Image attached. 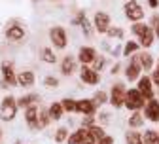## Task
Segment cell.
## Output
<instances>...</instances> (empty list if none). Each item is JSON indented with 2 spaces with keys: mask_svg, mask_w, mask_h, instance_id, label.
<instances>
[{
  "mask_svg": "<svg viewBox=\"0 0 159 144\" xmlns=\"http://www.w3.org/2000/svg\"><path fill=\"white\" fill-rule=\"evenodd\" d=\"M6 38L11 40V42H19V40L25 38V29L21 25H11L6 29Z\"/></svg>",
  "mask_w": 159,
  "mask_h": 144,
  "instance_id": "18",
  "label": "cell"
},
{
  "mask_svg": "<svg viewBox=\"0 0 159 144\" xmlns=\"http://www.w3.org/2000/svg\"><path fill=\"white\" fill-rule=\"evenodd\" d=\"M140 72H142V67H140V63H138V55L134 53L133 59L129 61V65L125 67V78L129 81H134V80L140 78Z\"/></svg>",
  "mask_w": 159,
  "mask_h": 144,
  "instance_id": "9",
  "label": "cell"
},
{
  "mask_svg": "<svg viewBox=\"0 0 159 144\" xmlns=\"http://www.w3.org/2000/svg\"><path fill=\"white\" fill-rule=\"evenodd\" d=\"M93 102L97 105V108H98V106H102L104 102H108V95H106L104 91H97V93L93 95Z\"/></svg>",
  "mask_w": 159,
  "mask_h": 144,
  "instance_id": "30",
  "label": "cell"
},
{
  "mask_svg": "<svg viewBox=\"0 0 159 144\" xmlns=\"http://www.w3.org/2000/svg\"><path fill=\"white\" fill-rule=\"evenodd\" d=\"M104 63H106V59L104 57H95V61H93V70H97V72H101L102 70V67H104Z\"/></svg>",
  "mask_w": 159,
  "mask_h": 144,
  "instance_id": "36",
  "label": "cell"
},
{
  "mask_svg": "<svg viewBox=\"0 0 159 144\" xmlns=\"http://www.w3.org/2000/svg\"><path fill=\"white\" fill-rule=\"evenodd\" d=\"M131 30H133V34L138 38V44H140L142 48H150V46L153 44L155 34H153V29H152L150 25L138 21V23H134V25L131 27Z\"/></svg>",
  "mask_w": 159,
  "mask_h": 144,
  "instance_id": "1",
  "label": "cell"
},
{
  "mask_svg": "<svg viewBox=\"0 0 159 144\" xmlns=\"http://www.w3.org/2000/svg\"><path fill=\"white\" fill-rule=\"evenodd\" d=\"M0 140H2V129H0Z\"/></svg>",
  "mask_w": 159,
  "mask_h": 144,
  "instance_id": "45",
  "label": "cell"
},
{
  "mask_svg": "<svg viewBox=\"0 0 159 144\" xmlns=\"http://www.w3.org/2000/svg\"><path fill=\"white\" fill-rule=\"evenodd\" d=\"M146 99H144V95L138 91L136 87H133V89H127V95H125V102H123V106L125 108H129L131 112H136V110H140V108H144L146 106Z\"/></svg>",
  "mask_w": 159,
  "mask_h": 144,
  "instance_id": "2",
  "label": "cell"
},
{
  "mask_svg": "<svg viewBox=\"0 0 159 144\" xmlns=\"http://www.w3.org/2000/svg\"><path fill=\"white\" fill-rule=\"evenodd\" d=\"M144 116L146 119H150L152 123H159V100L157 99H150L144 106Z\"/></svg>",
  "mask_w": 159,
  "mask_h": 144,
  "instance_id": "13",
  "label": "cell"
},
{
  "mask_svg": "<svg viewBox=\"0 0 159 144\" xmlns=\"http://www.w3.org/2000/svg\"><path fill=\"white\" fill-rule=\"evenodd\" d=\"M38 114H40L38 105H32L25 110V121L30 129H38Z\"/></svg>",
  "mask_w": 159,
  "mask_h": 144,
  "instance_id": "15",
  "label": "cell"
},
{
  "mask_svg": "<svg viewBox=\"0 0 159 144\" xmlns=\"http://www.w3.org/2000/svg\"><path fill=\"white\" fill-rule=\"evenodd\" d=\"M144 119H146V118H144L140 112H138V110H136V112H133V116L129 118V127H133V129L142 127V125H144Z\"/></svg>",
  "mask_w": 159,
  "mask_h": 144,
  "instance_id": "24",
  "label": "cell"
},
{
  "mask_svg": "<svg viewBox=\"0 0 159 144\" xmlns=\"http://www.w3.org/2000/svg\"><path fill=\"white\" fill-rule=\"evenodd\" d=\"M66 138H68V129H66V127H59V129L55 131V142L61 144V142H65Z\"/></svg>",
  "mask_w": 159,
  "mask_h": 144,
  "instance_id": "31",
  "label": "cell"
},
{
  "mask_svg": "<svg viewBox=\"0 0 159 144\" xmlns=\"http://www.w3.org/2000/svg\"><path fill=\"white\" fill-rule=\"evenodd\" d=\"M61 105H63V108H65V112H76V100L74 99H63L61 100Z\"/></svg>",
  "mask_w": 159,
  "mask_h": 144,
  "instance_id": "33",
  "label": "cell"
},
{
  "mask_svg": "<svg viewBox=\"0 0 159 144\" xmlns=\"http://www.w3.org/2000/svg\"><path fill=\"white\" fill-rule=\"evenodd\" d=\"M148 4H150V8H159V0H148Z\"/></svg>",
  "mask_w": 159,
  "mask_h": 144,
  "instance_id": "42",
  "label": "cell"
},
{
  "mask_svg": "<svg viewBox=\"0 0 159 144\" xmlns=\"http://www.w3.org/2000/svg\"><path fill=\"white\" fill-rule=\"evenodd\" d=\"M106 36L108 38H119V40H121L125 36V32H123V29H119V27H110L108 32H106Z\"/></svg>",
  "mask_w": 159,
  "mask_h": 144,
  "instance_id": "32",
  "label": "cell"
},
{
  "mask_svg": "<svg viewBox=\"0 0 159 144\" xmlns=\"http://www.w3.org/2000/svg\"><path fill=\"white\" fill-rule=\"evenodd\" d=\"M17 84L21 87H32L34 86V72L32 70H23L17 74Z\"/></svg>",
  "mask_w": 159,
  "mask_h": 144,
  "instance_id": "19",
  "label": "cell"
},
{
  "mask_svg": "<svg viewBox=\"0 0 159 144\" xmlns=\"http://www.w3.org/2000/svg\"><path fill=\"white\" fill-rule=\"evenodd\" d=\"M93 27H95V30H97L98 34H106L108 29L112 27V23H110V15H108L106 12H97L95 17H93Z\"/></svg>",
  "mask_w": 159,
  "mask_h": 144,
  "instance_id": "7",
  "label": "cell"
},
{
  "mask_svg": "<svg viewBox=\"0 0 159 144\" xmlns=\"http://www.w3.org/2000/svg\"><path fill=\"white\" fill-rule=\"evenodd\" d=\"M121 51H123V49H121V48H119V46H117V48H114V49H112V55H114V57H117V55H119V53H121Z\"/></svg>",
  "mask_w": 159,
  "mask_h": 144,
  "instance_id": "43",
  "label": "cell"
},
{
  "mask_svg": "<svg viewBox=\"0 0 159 144\" xmlns=\"http://www.w3.org/2000/svg\"><path fill=\"white\" fill-rule=\"evenodd\" d=\"M119 68H121L119 65H114V67H112V70H110V74H117V72H119Z\"/></svg>",
  "mask_w": 159,
  "mask_h": 144,
  "instance_id": "44",
  "label": "cell"
},
{
  "mask_svg": "<svg viewBox=\"0 0 159 144\" xmlns=\"http://www.w3.org/2000/svg\"><path fill=\"white\" fill-rule=\"evenodd\" d=\"M36 102H38V95H36V93H29V95H23V97H19V99H17V106L29 108V106L36 105Z\"/></svg>",
  "mask_w": 159,
  "mask_h": 144,
  "instance_id": "22",
  "label": "cell"
},
{
  "mask_svg": "<svg viewBox=\"0 0 159 144\" xmlns=\"http://www.w3.org/2000/svg\"><path fill=\"white\" fill-rule=\"evenodd\" d=\"M152 81L159 87V61H157V67H155V72L152 74Z\"/></svg>",
  "mask_w": 159,
  "mask_h": 144,
  "instance_id": "39",
  "label": "cell"
},
{
  "mask_svg": "<svg viewBox=\"0 0 159 144\" xmlns=\"http://www.w3.org/2000/svg\"><path fill=\"white\" fill-rule=\"evenodd\" d=\"M80 80H82L84 84L97 86L98 81H101V76H98V72H97V70L89 68L87 65H82V70H80Z\"/></svg>",
  "mask_w": 159,
  "mask_h": 144,
  "instance_id": "12",
  "label": "cell"
},
{
  "mask_svg": "<svg viewBox=\"0 0 159 144\" xmlns=\"http://www.w3.org/2000/svg\"><path fill=\"white\" fill-rule=\"evenodd\" d=\"M91 125H95V118H93V116H87V118H84V121H82V127H91Z\"/></svg>",
  "mask_w": 159,
  "mask_h": 144,
  "instance_id": "38",
  "label": "cell"
},
{
  "mask_svg": "<svg viewBox=\"0 0 159 144\" xmlns=\"http://www.w3.org/2000/svg\"><path fill=\"white\" fill-rule=\"evenodd\" d=\"M98 119H101V123H108L110 121V114L108 112H102L101 116H98Z\"/></svg>",
  "mask_w": 159,
  "mask_h": 144,
  "instance_id": "41",
  "label": "cell"
},
{
  "mask_svg": "<svg viewBox=\"0 0 159 144\" xmlns=\"http://www.w3.org/2000/svg\"><path fill=\"white\" fill-rule=\"evenodd\" d=\"M40 55H42V61H44V63H48V65H53L55 61H57V55L53 53L51 48H42Z\"/></svg>",
  "mask_w": 159,
  "mask_h": 144,
  "instance_id": "26",
  "label": "cell"
},
{
  "mask_svg": "<svg viewBox=\"0 0 159 144\" xmlns=\"http://www.w3.org/2000/svg\"><path fill=\"white\" fill-rule=\"evenodd\" d=\"M74 70H76V59H74L72 55H66V57L63 59V63H61V72H63L65 76H70Z\"/></svg>",
  "mask_w": 159,
  "mask_h": 144,
  "instance_id": "21",
  "label": "cell"
},
{
  "mask_svg": "<svg viewBox=\"0 0 159 144\" xmlns=\"http://www.w3.org/2000/svg\"><path fill=\"white\" fill-rule=\"evenodd\" d=\"M87 129H89V131H91V135L97 138V142L104 137V129H102L101 125H91V127H87Z\"/></svg>",
  "mask_w": 159,
  "mask_h": 144,
  "instance_id": "34",
  "label": "cell"
},
{
  "mask_svg": "<svg viewBox=\"0 0 159 144\" xmlns=\"http://www.w3.org/2000/svg\"><path fill=\"white\" fill-rule=\"evenodd\" d=\"M44 86L49 87V89H55V87H59V80L55 76H46L44 78Z\"/></svg>",
  "mask_w": 159,
  "mask_h": 144,
  "instance_id": "35",
  "label": "cell"
},
{
  "mask_svg": "<svg viewBox=\"0 0 159 144\" xmlns=\"http://www.w3.org/2000/svg\"><path fill=\"white\" fill-rule=\"evenodd\" d=\"M142 142H144V144H159V133L153 131V129L144 131V135H142Z\"/></svg>",
  "mask_w": 159,
  "mask_h": 144,
  "instance_id": "25",
  "label": "cell"
},
{
  "mask_svg": "<svg viewBox=\"0 0 159 144\" xmlns=\"http://www.w3.org/2000/svg\"><path fill=\"white\" fill-rule=\"evenodd\" d=\"M136 55H138V63H140V67H142V70H144V72H148V70H152V68H153V57H152L148 51L136 53Z\"/></svg>",
  "mask_w": 159,
  "mask_h": 144,
  "instance_id": "20",
  "label": "cell"
},
{
  "mask_svg": "<svg viewBox=\"0 0 159 144\" xmlns=\"http://www.w3.org/2000/svg\"><path fill=\"white\" fill-rule=\"evenodd\" d=\"M49 121H51V116H49V112L48 110H40V114H38V129H44V127H48L49 125Z\"/></svg>",
  "mask_w": 159,
  "mask_h": 144,
  "instance_id": "27",
  "label": "cell"
},
{
  "mask_svg": "<svg viewBox=\"0 0 159 144\" xmlns=\"http://www.w3.org/2000/svg\"><path fill=\"white\" fill-rule=\"evenodd\" d=\"M66 142L68 144H97V138L91 135V131L87 127H80L66 138Z\"/></svg>",
  "mask_w": 159,
  "mask_h": 144,
  "instance_id": "5",
  "label": "cell"
},
{
  "mask_svg": "<svg viewBox=\"0 0 159 144\" xmlns=\"http://www.w3.org/2000/svg\"><path fill=\"white\" fill-rule=\"evenodd\" d=\"M17 99L8 95L2 99V102H0V119L2 121H13L15 114H17Z\"/></svg>",
  "mask_w": 159,
  "mask_h": 144,
  "instance_id": "3",
  "label": "cell"
},
{
  "mask_svg": "<svg viewBox=\"0 0 159 144\" xmlns=\"http://www.w3.org/2000/svg\"><path fill=\"white\" fill-rule=\"evenodd\" d=\"M125 95H127V87L121 84V81L114 84L112 86V91H110V105L114 108H121L123 102H125Z\"/></svg>",
  "mask_w": 159,
  "mask_h": 144,
  "instance_id": "6",
  "label": "cell"
},
{
  "mask_svg": "<svg viewBox=\"0 0 159 144\" xmlns=\"http://www.w3.org/2000/svg\"><path fill=\"white\" fill-rule=\"evenodd\" d=\"M76 112L84 114V116H95L97 105L93 102V99H80V100H76Z\"/></svg>",
  "mask_w": 159,
  "mask_h": 144,
  "instance_id": "14",
  "label": "cell"
},
{
  "mask_svg": "<svg viewBox=\"0 0 159 144\" xmlns=\"http://www.w3.org/2000/svg\"><path fill=\"white\" fill-rule=\"evenodd\" d=\"M138 46H140V44L131 42V40H129V42H125V46H123V55H125V57H129V55L136 53V51H138Z\"/></svg>",
  "mask_w": 159,
  "mask_h": 144,
  "instance_id": "29",
  "label": "cell"
},
{
  "mask_svg": "<svg viewBox=\"0 0 159 144\" xmlns=\"http://www.w3.org/2000/svg\"><path fill=\"white\" fill-rule=\"evenodd\" d=\"M125 142L127 144H144L142 142V133H136V131L125 133Z\"/></svg>",
  "mask_w": 159,
  "mask_h": 144,
  "instance_id": "28",
  "label": "cell"
},
{
  "mask_svg": "<svg viewBox=\"0 0 159 144\" xmlns=\"http://www.w3.org/2000/svg\"><path fill=\"white\" fill-rule=\"evenodd\" d=\"M13 144H21V142H19V140H15V142H13Z\"/></svg>",
  "mask_w": 159,
  "mask_h": 144,
  "instance_id": "46",
  "label": "cell"
},
{
  "mask_svg": "<svg viewBox=\"0 0 159 144\" xmlns=\"http://www.w3.org/2000/svg\"><path fill=\"white\" fill-rule=\"evenodd\" d=\"M49 116H51V119L53 121H57V119H61L63 118V112H65V108H63V105L61 102H53V105L49 106Z\"/></svg>",
  "mask_w": 159,
  "mask_h": 144,
  "instance_id": "23",
  "label": "cell"
},
{
  "mask_svg": "<svg viewBox=\"0 0 159 144\" xmlns=\"http://www.w3.org/2000/svg\"><path fill=\"white\" fill-rule=\"evenodd\" d=\"M95 57H97V51L93 48H89V46L80 48V51H78V59H80V63H82V65H91L93 61H95Z\"/></svg>",
  "mask_w": 159,
  "mask_h": 144,
  "instance_id": "16",
  "label": "cell"
},
{
  "mask_svg": "<svg viewBox=\"0 0 159 144\" xmlns=\"http://www.w3.org/2000/svg\"><path fill=\"white\" fill-rule=\"evenodd\" d=\"M72 25H80L85 36H91V23H89V19L85 17V13H84V12H78V13L74 15Z\"/></svg>",
  "mask_w": 159,
  "mask_h": 144,
  "instance_id": "17",
  "label": "cell"
},
{
  "mask_svg": "<svg viewBox=\"0 0 159 144\" xmlns=\"http://www.w3.org/2000/svg\"><path fill=\"white\" fill-rule=\"evenodd\" d=\"M123 12H125V17L133 23H138V21L144 19V10L136 0H127L125 6H123Z\"/></svg>",
  "mask_w": 159,
  "mask_h": 144,
  "instance_id": "4",
  "label": "cell"
},
{
  "mask_svg": "<svg viewBox=\"0 0 159 144\" xmlns=\"http://www.w3.org/2000/svg\"><path fill=\"white\" fill-rule=\"evenodd\" d=\"M97 144H114V138H112V137H108V135H104L101 140L97 142Z\"/></svg>",
  "mask_w": 159,
  "mask_h": 144,
  "instance_id": "40",
  "label": "cell"
},
{
  "mask_svg": "<svg viewBox=\"0 0 159 144\" xmlns=\"http://www.w3.org/2000/svg\"><path fill=\"white\" fill-rule=\"evenodd\" d=\"M0 72H2V81H6L8 86H17V74L13 70V63L4 61L0 65Z\"/></svg>",
  "mask_w": 159,
  "mask_h": 144,
  "instance_id": "10",
  "label": "cell"
},
{
  "mask_svg": "<svg viewBox=\"0 0 159 144\" xmlns=\"http://www.w3.org/2000/svg\"><path fill=\"white\" fill-rule=\"evenodd\" d=\"M49 40L53 42V46L57 49H65L66 48V42H68V38H66V30L63 27H53L49 30Z\"/></svg>",
  "mask_w": 159,
  "mask_h": 144,
  "instance_id": "8",
  "label": "cell"
},
{
  "mask_svg": "<svg viewBox=\"0 0 159 144\" xmlns=\"http://www.w3.org/2000/svg\"><path fill=\"white\" fill-rule=\"evenodd\" d=\"M136 89L144 95L146 100L153 99V95H155V93H153V81H152L150 76H140V78H138V86H136Z\"/></svg>",
  "mask_w": 159,
  "mask_h": 144,
  "instance_id": "11",
  "label": "cell"
},
{
  "mask_svg": "<svg viewBox=\"0 0 159 144\" xmlns=\"http://www.w3.org/2000/svg\"><path fill=\"white\" fill-rule=\"evenodd\" d=\"M150 27L153 29V34H155V38H159V15H153V17H152V23H150Z\"/></svg>",
  "mask_w": 159,
  "mask_h": 144,
  "instance_id": "37",
  "label": "cell"
}]
</instances>
